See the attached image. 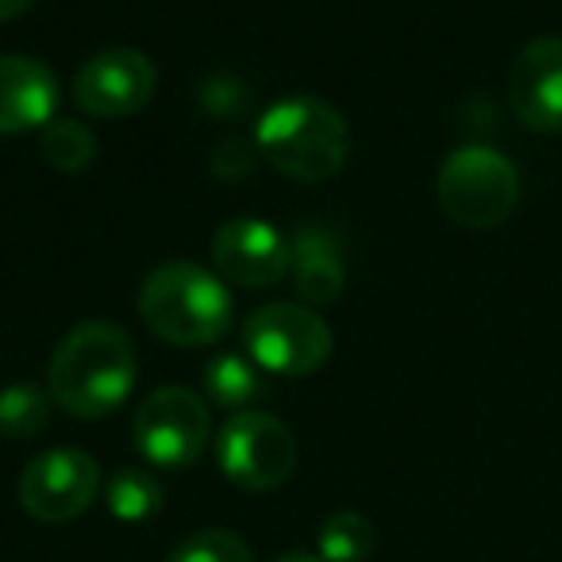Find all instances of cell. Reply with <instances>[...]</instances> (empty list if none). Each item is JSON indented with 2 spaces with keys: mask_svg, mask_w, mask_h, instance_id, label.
<instances>
[{
  "mask_svg": "<svg viewBox=\"0 0 562 562\" xmlns=\"http://www.w3.org/2000/svg\"><path fill=\"white\" fill-rule=\"evenodd\" d=\"M135 344L109 321H86L70 328L47 367V393L63 413L78 420H101L116 413L135 390Z\"/></svg>",
  "mask_w": 562,
  "mask_h": 562,
  "instance_id": "6da1fadb",
  "label": "cell"
},
{
  "mask_svg": "<svg viewBox=\"0 0 562 562\" xmlns=\"http://www.w3.org/2000/svg\"><path fill=\"white\" fill-rule=\"evenodd\" d=\"M255 150L290 181H328L344 170L351 132L339 109L321 97H285L255 124Z\"/></svg>",
  "mask_w": 562,
  "mask_h": 562,
  "instance_id": "7a4b0ae2",
  "label": "cell"
},
{
  "mask_svg": "<svg viewBox=\"0 0 562 562\" xmlns=\"http://www.w3.org/2000/svg\"><path fill=\"white\" fill-rule=\"evenodd\" d=\"M139 316L170 347H209L232 331L224 281L196 262H162L139 285Z\"/></svg>",
  "mask_w": 562,
  "mask_h": 562,
  "instance_id": "3957f363",
  "label": "cell"
},
{
  "mask_svg": "<svg viewBox=\"0 0 562 562\" xmlns=\"http://www.w3.org/2000/svg\"><path fill=\"white\" fill-rule=\"evenodd\" d=\"M436 196L447 220L470 232H485L513 216L520 201V173L501 150L470 143L447 155L436 178Z\"/></svg>",
  "mask_w": 562,
  "mask_h": 562,
  "instance_id": "277c9868",
  "label": "cell"
},
{
  "mask_svg": "<svg viewBox=\"0 0 562 562\" xmlns=\"http://www.w3.org/2000/svg\"><path fill=\"white\" fill-rule=\"evenodd\" d=\"M243 347L258 370H270L278 378H305L331 359L336 339L316 308L278 301V305H258L243 321Z\"/></svg>",
  "mask_w": 562,
  "mask_h": 562,
  "instance_id": "5b68a950",
  "label": "cell"
},
{
  "mask_svg": "<svg viewBox=\"0 0 562 562\" xmlns=\"http://www.w3.org/2000/svg\"><path fill=\"white\" fill-rule=\"evenodd\" d=\"M216 462L232 485L266 493L290 482L297 467V439L270 413H235L216 436Z\"/></svg>",
  "mask_w": 562,
  "mask_h": 562,
  "instance_id": "8992f818",
  "label": "cell"
},
{
  "mask_svg": "<svg viewBox=\"0 0 562 562\" xmlns=\"http://www.w3.org/2000/svg\"><path fill=\"white\" fill-rule=\"evenodd\" d=\"M132 436L150 467L186 470L201 459L212 439L209 405L186 385H162L135 408Z\"/></svg>",
  "mask_w": 562,
  "mask_h": 562,
  "instance_id": "52a82bcc",
  "label": "cell"
},
{
  "mask_svg": "<svg viewBox=\"0 0 562 562\" xmlns=\"http://www.w3.org/2000/svg\"><path fill=\"white\" fill-rule=\"evenodd\" d=\"M101 490V467L78 447L43 451L20 474V505L43 524H66L93 505Z\"/></svg>",
  "mask_w": 562,
  "mask_h": 562,
  "instance_id": "ba28073f",
  "label": "cell"
},
{
  "mask_svg": "<svg viewBox=\"0 0 562 562\" xmlns=\"http://www.w3.org/2000/svg\"><path fill=\"white\" fill-rule=\"evenodd\" d=\"M158 70L143 50L112 47L93 55L74 78V101L93 120H120L155 97Z\"/></svg>",
  "mask_w": 562,
  "mask_h": 562,
  "instance_id": "9c48e42d",
  "label": "cell"
},
{
  "mask_svg": "<svg viewBox=\"0 0 562 562\" xmlns=\"http://www.w3.org/2000/svg\"><path fill=\"white\" fill-rule=\"evenodd\" d=\"M212 266L243 290H270L290 273V239L258 216H235L212 235Z\"/></svg>",
  "mask_w": 562,
  "mask_h": 562,
  "instance_id": "30bf717a",
  "label": "cell"
},
{
  "mask_svg": "<svg viewBox=\"0 0 562 562\" xmlns=\"http://www.w3.org/2000/svg\"><path fill=\"white\" fill-rule=\"evenodd\" d=\"M508 109L528 132H562V40H531L508 70Z\"/></svg>",
  "mask_w": 562,
  "mask_h": 562,
  "instance_id": "8fae6325",
  "label": "cell"
},
{
  "mask_svg": "<svg viewBox=\"0 0 562 562\" xmlns=\"http://www.w3.org/2000/svg\"><path fill=\"white\" fill-rule=\"evenodd\" d=\"M58 78L47 63L27 55H0V135L43 132L58 120Z\"/></svg>",
  "mask_w": 562,
  "mask_h": 562,
  "instance_id": "7c38bea8",
  "label": "cell"
},
{
  "mask_svg": "<svg viewBox=\"0 0 562 562\" xmlns=\"http://www.w3.org/2000/svg\"><path fill=\"white\" fill-rule=\"evenodd\" d=\"M290 273L308 305H336L347 285L344 239L328 224H301L290 239Z\"/></svg>",
  "mask_w": 562,
  "mask_h": 562,
  "instance_id": "4fadbf2b",
  "label": "cell"
},
{
  "mask_svg": "<svg viewBox=\"0 0 562 562\" xmlns=\"http://www.w3.org/2000/svg\"><path fill=\"white\" fill-rule=\"evenodd\" d=\"M204 393H209L216 408L247 413V405H255L262 397L266 385L247 355H220V359H212L204 367Z\"/></svg>",
  "mask_w": 562,
  "mask_h": 562,
  "instance_id": "5bb4252c",
  "label": "cell"
},
{
  "mask_svg": "<svg viewBox=\"0 0 562 562\" xmlns=\"http://www.w3.org/2000/svg\"><path fill=\"white\" fill-rule=\"evenodd\" d=\"M104 501H109V513L124 524H143L150 516H158L162 508L166 493H162V482L147 470H120L112 474V482L104 485Z\"/></svg>",
  "mask_w": 562,
  "mask_h": 562,
  "instance_id": "9a60e30c",
  "label": "cell"
},
{
  "mask_svg": "<svg viewBox=\"0 0 562 562\" xmlns=\"http://www.w3.org/2000/svg\"><path fill=\"white\" fill-rule=\"evenodd\" d=\"M50 393L32 382H12L0 390V436L4 439H32L50 420Z\"/></svg>",
  "mask_w": 562,
  "mask_h": 562,
  "instance_id": "2e32d148",
  "label": "cell"
},
{
  "mask_svg": "<svg viewBox=\"0 0 562 562\" xmlns=\"http://www.w3.org/2000/svg\"><path fill=\"white\" fill-rule=\"evenodd\" d=\"M40 150L47 158V166L63 173H81L97 158V135L81 120H50L40 135Z\"/></svg>",
  "mask_w": 562,
  "mask_h": 562,
  "instance_id": "e0dca14e",
  "label": "cell"
},
{
  "mask_svg": "<svg viewBox=\"0 0 562 562\" xmlns=\"http://www.w3.org/2000/svg\"><path fill=\"white\" fill-rule=\"evenodd\" d=\"M324 562H367L374 554V524L362 513H331L316 536Z\"/></svg>",
  "mask_w": 562,
  "mask_h": 562,
  "instance_id": "ac0fdd59",
  "label": "cell"
},
{
  "mask_svg": "<svg viewBox=\"0 0 562 562\" xmlns=\"http://www.w3.org/2000/svg\"><path fill=\"white\" fill-rule=\"evenodd\" d=\"M166 562H250V547L243 543V536H235V531L209 528V531H193L189 539H181Z\"/></svg>",
  "mask_w": 562,
  "mask_h": 562,
  "instance_id": "d6986e66",
  "label": "cell"
},
{
  "mask_svg": "<svg viewBox=\"0 0 562 562\" xmlns=\"http://www.w3.org/2000/svg\"><path fill=\"white\" fill-rule=\"evenodd\" d=\"M250 170H255V150L243 147V143H235V139H227L224 147L212 155V173L224 181H239L243 173H250Z\"/></svg>",
  "mask_w": 562,
  "mask_h": 562,
  "instance_id": "ffe728a7",
  "label": "cell"
},
{
  "mask_svg": "<svg viewBox=\"0 0 562 562\" xmlns=\"http://www.w3.org/2000/svg\"><path fill=\"white\" fill-rule=\"evenodd\" d=\"M35 0H0V24L4 20H16V16H24L27 9H32Z\"/></svg>",
  "mask_w": 562,
  "mask_h": 562,
  "instance_id": "44dd1931",
  "label": "cell"
},
{
  "mask_svg": "<svg viewBox=\"0 0 562 562\" xmlns=\"http://www.w3.org/2000/svg\"><path fill=\"white\" fill-rule=\"evenodd\" d=\"M278 562H324V559H308V554H285V559Z\"/></svg>",
  "mask_w": 562,
  "mask_h": 562,
  "instance_id": "7402d4cb",
  "label": "cell"
}]
</instances>
